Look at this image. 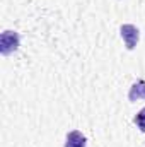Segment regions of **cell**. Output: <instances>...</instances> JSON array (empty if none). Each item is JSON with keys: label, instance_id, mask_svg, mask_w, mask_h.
I'll list each match as a JSON object with an SVG mask.
<instances>
[{"label": "cell", "instance_id": "1", "mask_svg": "<svg viewBox=\"0 0 145 147\" xmlns=\"http://www.w3.org/2000/svg\"><path fill=\"white\" fill-rule=\"evenodd\" d=\"M21 38L15 31H3L0 36V53L2 55H10L19 48Z\"/></svg>", "mask_w": 145, "mask_h": 147}, {"label": "cell", "instance_id": "2", "mask_svg": "<svg viewBox=\"0 0 145 147\" xmlns=\"http://www.w3.org/2000/svg\"><path fill=\"white\" fill-rule=\"evenodd\" d=\"M119 33H121V38L126 45L128 50H133L138 43V38H140V31L138 28H135L133 24H123L119 28Z\"/></svg>", "mask_w": 145, "mask_h": 147}, {"label": "cell", "instance_id": "3", "mask_svg": "<svg viewBox=\"0 0 145 147\" xmlns=\"http://www.w3.org/2000/svg\"><path fill=\"white\" fill-rule=\"evenodd\" d=\"M85 146H87V140H85V137L82 135V132L72 130L70 134H67L65 147H85Z\"/></svg>", "mask_w": 145, "mask_h": 147}, {"label": "cell", "instance_id": "4", "mask_svg": "<svg viewBox=\"0 0 145 147\" xmlns=\"http://www.w3.org/2000/svg\"><path fill=\"white\" fill-rule=\"evenodd\" d=\"M128 99H130L132 103H135V101H138V99H145V80H137V82L130 87Z\"/></svg>", "mask_w": 145, "mask_h": 147}, {"label": "cell", "instance_id": "5", "mask_svg": "<svg viewBox=\"0 0 145 147\" xmlns=\"http://www.w3.org/2000/svg\"><path fill=\"white\" fill-rule=\"evenodd\" d=\"M135 125H137L142 132H145V108H142V110L137 113V116H135Z\"/></svg>", "mask_w": 145, "mask_h": 147}]
</instances>
